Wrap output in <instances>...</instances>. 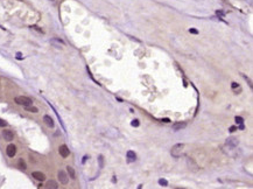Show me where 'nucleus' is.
I'll return each instance as SVG.
<instances>
[{"label": "nucleus", "instance_id": "f257e3e1", "mask_svg": "<svg viewBox=\"0 0 253 189\" xmlns=\"http://www.w3.org/2000/svg\"><path fill=\"white\" fill-rule=\"evenodd\" d=\"M15 103L19 105H22V106H30L33 105V100L29 98V97H26V96H17L14 98Z\"/></svg>", "mask_w": 253, "mask_h": 189}, {"label": "nucleus", "instance_id": "f03ea898", "mask_svg": "<svg viewBox=\"0 0 253 189\" xmlns=\"http://www.w3.org/2000/svg\"><path fill=\"white\" fill-rule=\"evenodd\" d=\"M183 148H184V145H183V144H176V145H174L173 148H172V155H173V157H176V158L180 157V154L182 153Z\"/></svg>", "mask_w": 253, "mask_h": 189}, {"label": "nucleus", "instance_id": "7ed1b4c3", "mask_svg": "<svg viewBox=\"0 0 253 189\" xmlns=\"http://www.w3.org/2000/svg\"><path fill=\"white\" fill-rule=\"evenodd\" d=\"M59 153H60V155L62 158H68L69 154H70V151H69L67 145H61L60 148H59Z\"/></svg>", "mask_w": 253, "mask_h": 189}, {"label": "nucleus", "instance_id": "20e7f679", "mask_svg": "<svg viewBox=\"0 0 253 189\" xmlns=\"http://www.w3.org/2000/svg\"><path fill=\"white\" fill-rule=\"evenodd\" d=\"M59 180L62 184H67L69 182V178H68V174L65 173L64 170H60L59 172Z\"/></svg>", "mask_w": 253, "mask_h": 189}, {"label": "nucleus", "instance_id": "39448f33", "mask_svg": "<svg viewBox=\"0 0 253 189\" xmlns=\"http://www.w3.org/2000/svg\"><path fill=\"white\" fill-rule=\"evenodd\" d=\"M6 153H7V155H8L9 158H13L15 154H16V146L13 145V144L8 145L7 148H6Z\"/></svg>", "mask_w": 253, "mask_h": 189}, {"label": "nucleus", "instance_id": "423d86ee", "mask_svg": "<svg viewBox=\"0 0 253 189\" xmlns=\"http://www.w3.org/2000/svg\"><path fill=\"white\" fill-rule=\"evenodd\" d=\"M3 137H4L5 140L12 141L13 138H14V134H13V132H12L11 130H4V131H3Z\"/></svg>", "mask_w": 253, "mask_h": 189}, {"label": "nucleus", "instance_id": "0eeeda50", "mask_svg": "<svg viewBox=\"0 0 253 189\" xmlns=\"http://www.w3.org/2000/svg\"><path fill=\"white\" fill-rule=\"evenodd\" d=\"M32 176H33L35 180L41 181V182L46 180V175H44L43 173H41V172H33V173H32Z\"/></svg>", "mask_w": 253, "mask_h": 189}, {"label": "nucleus", "instance_id": "6e6552de", "mask_svg": "<svg viewBox=\"0 0 253 189\" xmlns=\"http://www.w3.org/2000/svg\"><path fill=\"white\" fill-rule=\"evenodd\" d=\"M43 122H44V124H46L48 127H50V128H52L54 125H55V123H54V120H52V118H51L50 116H44V117H43Z\"/></svg>", "mask_w": 253, "mask_h": 189}, {"label": "nucleus", "instance_id": "1a4fd4ad", "mask_svg": "<svg viewBox=\"0 0 253 189\" xmlns=\"http://www.w3.org/2000/svg\"><path fill=\"white\" fill-rule=\"evenodd\" d=\"M47 188H49V189H57L59 188V186H57V182L56 181H54V180H49L48 182H47Z\"/></svg>", "mask_w": 253, "mask_h": 189}, {"label": "nucleus", "instance_id": "9d476101", "mask_svg": "<svg viewBox=\"0 0 253 189\" xmlns=\"http://www.w3.org/2000/svg\"><path fill=\"white\" fill-rule=\"evenodd\" d=\"M67 172H68V175L71 178V179H76V174H75V169L72 168V167H70V166H68L67 167Z\"/></svg>", "mask_w": 253, "mask_h": 189}, {"label": "nucleus", "instance_id": "9b49d317", "mask_svg": "<svg viewBox=\"0 0 253 189\" xmlns=\"http://www.w3.org/2000/svg\"><path fill=\"white\" fill-rule=\"evenodd\" d=\"M186 126H187L186 123H175V124L173 125V128H174V130H182V128H184Z\"/></svg>", "mask_w": 253, "mask_h": 189}, {"label": "nucleus", "instance_id": "f8f14e48", "mask_svg": "<svg viewBox=\"0 0 253 189\" xmlns=\"http://www.w3.org/2000/svg\"><path fill=\"white\" fill-rule=\"evenodd\" d=\"M127 158H129L130 161H134V160L137 159V154H135L133 151H129V152H127Z\"/></svg>", "mask_w": 253, "mask_h": 189}, {"label": "nucleus", "instance_id": "ddd939ff", "mask_svg": "<svg viewBox=\"0 0 253 189\" xmlns=\"http://www.w3.org/2000/svg\"><path fill=\"white\" fill-rule=\"evenodd\" d=\"M26 108V111H28V112H32V113H38L39 112V110H38V108H34V106H25Z\"/></svg>", "mask_w": 253, "mask_h": 189}, {"label": "nucleus", "instance_id": "4468645a", "mask_svg": "<svg viewBox=\"0 0 253 189\" xmlns=\"http://www.w3.org/2000/svg\"><path fill=\"white\" fill-rule=\"evenodd\" d=\"M19 167H20L22 170H25V169L27 168V165H26V162H25L22 159H20V160H19Z\"/></svg>", "mask_w": 253, "mask_h": 189}, {"label": "nucleus", "instance_id": "2eb2a0df", "mask_svg": "<svg viewBox=\"0 0 253 189\" xmlns=\"http://www.w3.org/2000/svg\"><path fill=\"white\" fill-rule=\"evenodd\" d=\"M159 183H160L162 187H167V186H168V181L165 180V179H160V180H159Z\"/></svg>", "mask_w": 253, "mask_h": 189}, {"label": "nucleus", "instance_id": "dca6fc26", "mask_svg": "<svg viewBox=\"0 0 253 189\" xmlns=\"http://www.w3.org/2000/svg\"><path fill=\"white\" fill-rule=\"evenodd\" d=\"M236 122H237V124H243V123H244V119H243L242 117H236Z\"/></svg>", "mask_w": 253, "mask_h": 189}, {"label": "nucleus", "instance_id": "f3484780", "mask_svg": "<svg viewBox=\"0 0 253 189\" xmlns=\"http://www.w3.org/2000/svg\"><path fill=\"white\" fill-rule=\"evenodd\" d=\"M7 125V123L5 122V120H3V119H0V127H5Z\"/></svg>", "mask_w": 253, "mask_h": 189}, {"label": "nucleus", "instance_id": "a211bd4d", "mask_svg": "<svg viewBox=\"0 0 253 189\" xmlns=\"http://www.w3.org/2000/svg\"><path fill=\"white\" fill-rule=\"evenodd\" d=\"M132 126H139V122H138V119H134L133 122H132Z\"/></svg>", "mask_w": 253, "mask_h": 189}, {"label": "nucleus", "instance_id": "6ab92c4d", "mask_svg": "<svg viewBox=\"0 0 253 189\" xmlns=\"http://www.w3.org/2000/svg\"><path fill=\"white\" fill-rule=\"evenodd\" d=\"M236 130H237V127H236V126H231V127H230V130H229V131H230V132H231V133H232V132H234V131H236Z\"/></svg>", "mask_w": 253, "mask_h": 189}, {"label": "nucleus", "instance_id": "aec40b11", "mask_svg": "<svg viewBox=\"0 0 253 189\" xmlns=\"http://www.w3.org/2000/svg\"><path fill=\"white\" fill-rule=\"evenodd\" d=\"M189 32H190V33H192V34H198V32H197L196 29H190Z\"/></svg>", "mask_w": 253, "mask_h": 189}, {"label": "nucleus", "instance_id": "412c9836", "mask_svg": "<svg viewBox=\"0 0 253 189\" xmlns=\"http://www.w3.org/2000/svg\"><path fill=\"white\" fill-rule=\"evenodd\" d=\"M237 87H238V84H237V83H232V88H233V89H234V88H237Z\"/></svg>", "mask_w": 253, "mask_h": 189}, {"label": "nucleus", "instance_id": "4be33fe9", "mask_svg": "<svg viewBox=\"0 0 253 189\" xmlns=\"http://www.w3.org/2000/svg\"><path fill=\"white\" fill-rule=\"evenodd\" d=\"M162 122H165V123H168V122H169V119H168V118H165V119H162Z\"/></svg>", "mask_w": 253, "mask_h": 189}, {"label": "nucleus", "instance_id": "5701e85b", "mask_svg": "<svg viewBox=\"0 0 253 189\" xmlns=\"http://www.w3.org/2000/svg\"><path fill=\"white\" fill-rule=\"evenodd\" d=\"M50 1H54V0H50Z\"/></svg>", "mask_w": 253, "mask_h": 189}]
</instances>
